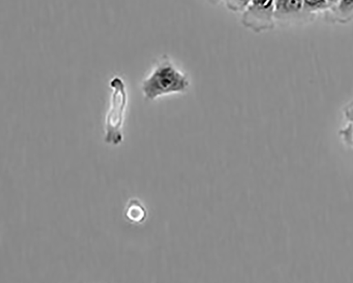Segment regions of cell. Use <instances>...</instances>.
<instances>
[{"mask_svg":"<svg viewBox=\"0 0 353 283\" xmlns=\"http://www.w3.org/2000/svg\"><path fill=\"white\" fill-rule=\"evenodd\" d=\"M345 125L340 130L344 143L353 151V102L344 109Z\"/></svg>","mask_w":353,"mask_h":283,"instance_id":"8992f818","label":"cell"},{"mask_svg":"<svg viewBox=\"0 0 353 283\" xmlns=\"http://www.w3.org/2000/svg\"><path fill=\"white\" fill-rule=\"evenodd\" d=\"M323 16L331 23H348L353 20V0H339Z\"/></svg>","mask_w":353,"mask_h":283,"instance_id":"5b68a950","label":"cell"},{"mask_svg":"<svg viewBox=\"0 0 353 283\" xmlns=\"http://www.w3.org/2000/svg\"><path fill=\"white\" fill-rule=\"evenodd\" d=\"M190 88L188 76L168 56L164 55L141 81L144 99L154 101L172 95L186 93Z\"/></svg>","mask_w":353,"mask_h":283,"instance_id":"6da1fadb","label":"cell"},{"mask_svg":"<svg viewBox=\"0 0 353 283\" xmlns=\"http://www.w3.org/2000/svg\"><path fill=\"white\" fill-rule=\"evenodd\" d=\"M146 216V212L142 205L136 199L131 200L125 211L126 218L133 223L142 222Z\"/></svg>","mask_w":353,"mask_h":283,"instance_id":"ba28073f","label":"cell"},{"mask_svg":"<svg viewBox=\"0 0 353 283\" xmlns=\"http://www.w3.org/2000/svg\"><path fill=\"white\" fill-rule=\"evenodd\" d=\"M251 0H223L227 9L232 12H243Z\"/></svg>","mask_w":353,"mask_h":283,"instance_id":"9c48e42d","label":"cell"},{"mask_svg":"<svg viewBox=\"0 0 353 283\" xmlns=\"http://www.w3.org/2000/svg\"><path fill=\"white\" fill-rule=\"evenodd\" d=\"M327 1L330 8L331 7L334 6L339 1V0H327Z\"/></svg>","mask_w":353,"mask_h":283,"instance_id":"8fae6325","label":"cell"},{"mask_svg":"<svg viewBox=\"0 0 353 283\" xmlns=\"http://www.w3.org/2000/svg\"><path fill=\"white\" fill-rule=\"evenodd\" d=\"M208 1L212 6H217L220 4L223 0H208Z\"/></svg>","mask_w":353,"mask_h":283,"instance_id":"30bf717a","label":"cell"},{"mask_svg":"<svg viewBox=\"0 0 353 283\" xmlns=\"http://www.w3.org/2000/svg\"><path fill=\"white\" fill-rule=\"evenodd\" d=\"M112 91L110 105L105 118V138L107 144L119 145L123 140L122 128L124 123L128 97L124 80L114 76L110 81Z\"/></svg>","mask_w":353,"mask_h":283,"instance_id":"7a4b0ae2","label":"cell"},{"mask_svg":"<svg viewBox=\"0 0 353 283\" xmlns=\"http://www.w3.org/2000/svg\"><path fill=\"white\" fill-rule=\"evenodd\" d=\"M241 22L254 33L267 32L276 26L275 20V0H251L242 12Z\"/></svg>","mask_w":353,"mask_h":283,"instance_id":"3957f363","label":"cell"},{"mask_svg":"<svg viewBox=\"0 0 353 283\" xmlns=\"http://www.w3.org/2000/svg\"><path fill=\"white\" fill-rule=\"evenodd\" d=\"M275 20L281 26L308 22L303 0H275Z\"/></svg>","mask_w":353,"mask_h":283,"instance_id":"277c9868","label":"cell"},{"mask_svg":"<svg viewBox=\"0 0 353 283\" xmlns=\"http://www.w3.org/2000/svg\"><path fill=\"white\" fill-rule=\"evenodd\" d=\"M303 10L309 21H314L319 14H325L330 9L327 0H303Z\"/></svg>","mask_w":353,"mask_h":283,"instance_id":"52a82bcc","label":"cell"}]
</instances>
